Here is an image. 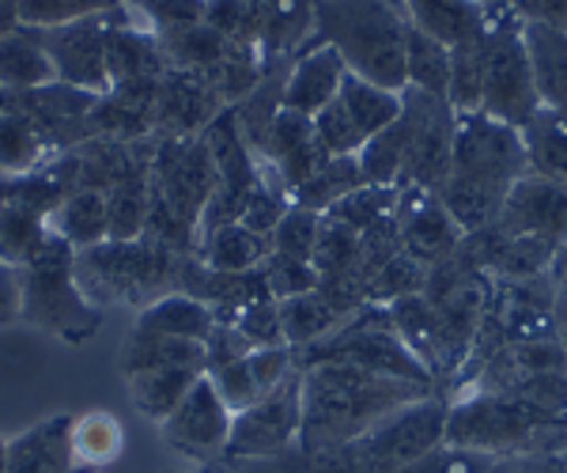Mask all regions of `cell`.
Instances as JSON below:
<instances>
[{"label":"cell","mask_w":567,"mask_h":473,"mask_svg":"<svg viewBox=\"0 0 567 473\" xmlns=\"http://www.w3.org/2000/svg\"><path fill=\"white\" fill-rule=\"evenodd\" d=\"M432 387L374 376L352 363H307L303 368V451H349L393 409L427 398Z\"/></svg>","instance_id":"1"},{"label":"cell","mask_w":567,"mask_h":473,"mask_svg":"<svg viewBox=\"0 0 567 473\" xmlns=\"http://www.w3.org/2000/svg\"><path fill=\"white\" fill-rule=\"evenodd\" d=\"M523 175H529L523 130L488 114L454 117V167L439 186V197L462 227L496 220L511 186Z\"/></svg>","instance_id":"2"},{"label":"cell","mask_w":567,"mask_h":473,"mask_svg":"<svg viewBox=\"0 0 567 473\" xmlns=\"http://www.w3.org/2000/svg\"><path fill=\"white\" fill-rule=\"evenodd\" d=\"M446 448L484 459L567 454V413H553L503 390H473L446 405Z\"/></svg>","instance_id":"3"},{"label":"cell","mask_w":567,"mask_h":473,"mask_svg":"<svg viewBox=\"0 0 567 473\" xmlns=\"http://www.w3.org/2000/svg\"><path fill=\"white\" fill-rule=\"evenodd\" d=\"M315 39L333 45L355 76L390 91L409 88V20L398 0H315Z\"/></svg>","instance_id":"4"},{"label":"cell","mask_w":567,"mask_h":473,"mask_svg":"<svg viewBox=\"0 0 567 473\" xmlns=\"http://www.w3.org/2000/svg\"><path fill=\"white\" fill-rule=\"evenodd\" d=\"M216 194V163L205 136L155 141L144 235L178 254H197L200 216Z\"/></svg>","instance_id":"5"},{"label":"cell","mask_w":567,"mask_h":473,"mask_svg":"<svg viewBox=\"0 0 567 473\" xmlns=\"http://www.w3.org/2000/svg\"><path fill=\"white\" fill-rule=\"evenodd\" d=\"M194 254H178L148 239H106L99 247L76 250V285L87 304L136 307L144 311L155 299L182 292V269Z\"/></svg>","instance_id":"6"},{"label":"cell","mask_w":567,"mask_h":473,"mask_svg":"<svg viewBox=\"0 0 567 473\" xmlns=\"http://www.w3.org/2000/svg\"><path fill=\"white\" fill-rule=\"evenodd\" d=\"M20 322L45 330L61 341H87L95 338L103 311L87 304V296L76 285V250L61 235L50 232L39 254L20 269Z\"/></svg>","instance_id":"7"},{"label":"cell","mask_w":567,"mask_h":473,"mask_svg":"<svg viewBox=\"0 0 567 473\" xmlns=\"http://www.w3.org/2000/svg\"><path fill=\"white\" fill-rule=\"evenodd\" d=\"M481 114L496 117L503 125L526 130L542 114V95L534 84L529 53L523 42V16H515L507 4L488 8L484 27V99Z\"/></svg>","instance_id":"8"},{"label":"cell","mask_w":567,"mask_h":473,"mask_svg":"<svg viewBox=\"0 0 567 473\" xmlns=\"http://www.w3.org/2000/svg\"><path fill=\"white\" fill-rule=\"evenodd\" d=\"M446 443V405L435 394L393 409L386 421L355 440L349 448L352 473H386L401 470L409 462H420L424 454L439 451Z\"/></svg>","instance_id":"9"},{"label":"cell","mask_w":567,"mask_h":473,"mask_svg":"<svg viewBox=\"0 0 567 473\" xmlns=\"http://www.w3.org/2000/svg\"><path fill=\"white\" fill-rule=\"evenodd\" d=\"M299 429H303V368L261 394L250 409L235 413L227 459H280L299 448Z\"/></svg>","instance_id":"10"},{"label":"cell","mask_w":567,"mask_h":473,"mask_svg":"<svg viewBox=\"0 0 567 473\" xmlns=\"http://www.w3.org/2000/svg\"><path fill=\"white\" fill-rule=\"evenodd\" d=\"M110 23H136L133 8H122V12H114V16H95V20H76L65 27L39 31L58 84L91 91V95H106L110 91V72H106Z\"/></svg>","instance_id":"11"},{"label":"cell","mask_w":567,"mask_h":473,"mask_svg":"<svg viewBox=\"0 0 567 473\" xmlns=\"http://www.w3.org/2000/svg\"><path fill=\"white\" fill-rule=\"evenodd\" d=\"M231 424H235V413L224 405V398L216 394L213 379L200 376L194 390L182 398V405L159 424V429L171 451L182 454L186 462L208 466V462H216V459H227Z\"/></svg>","instance_id":"12"},{"label":"cell","mask_w":567,"mask_h":473,"mask_svg":"<svg viewBox=\"0 0 567 473\" xmlns=\"http://www.w3.org/2000/svg\"><path fill=\"white\" fill-rule=\"evenodd\" d=\"M496 224L507 235L545 247L556 258V250L567 243V186L529 171L511 186Z\"/></svg>","instance_id":"13"},{"label":"cell","mask_w":567,"mask_h":473,"mask_svg":"<svg viewBox=\"0 0 567 473\" xmlns=\"http://www.w3.org/2000/svg\"><path fill=\"white\" fill-rule=\"evenodd\" d=\"M393 224H398L401 250L420 266H443L451 261V254L462 247L465 232L454 224V216L446 213L443 202L427 189L405 186L393 208Z\"/></svg>","instance_id":"14"},{"label":"cell","mask_w":567,"mask_h":473,"mask_svg":"<svg viewBox=\"0 0 567 473\" xmlns=\"http://www.w3.org/2000/svg\"><path fill=\"white\" fill-rule=\"evenodd\" d=\"M227 103L216 95L200 72L171 69L159 80V95H155V141H186V136H200Z\"/></svg>","instance_id":"15"},{"label":"cell","mask_w":567,"mask_h":473,"mask_svg":"<svg viewBox=\"0 0 567 473\" xmlns=\"http://www.w3.org/2000/svg\"><path fill=\"white\" fill-rule=\"evenodd\" d=\"M349 76L341 53L333 45L310 39L303 50L291 58L288 76H284V95L280 106L284 111H296L303 117H315L318 111H326L337 95H341V84Z\"/></svg>","instance_id":"16"},{"label":"cell","mask_w":567,"mask_h":473,"mask_svg":"<svg viewBox=\"0 0 567 473\" xmlns=\"http://www.w3.org/2000/svg\"><path fill=\"white\" fill-rule=\"evenodd\" d=\"M72 429H76V417L58 413L8 440V473H84Z\"/></svg>","instance_id":"17"},{"label":"cell","mask_w":567,"mask_h":473,"mask_svg":"<svg viewBox=\"0 0 567 473\" xmlns=\"http://www.w3.org/2000/svg\"><path fill=\"white\" fill-rule=\"evenodd\" d=\"M261 61H291L315 39V0H250Z\"/></svg>","instance_id":"18"},{"label":"cell","mask_w":567,"mask_h":473,"mask_svg":"<svg viewBox=\"0 0 567 473\" xmlns=\"http://www.w3.org/2000/svg\"><path fill=\"white\" fill-rule=\"evenodd\" d=\"M409 27L424 31L427 39L443 42L446 50L473 42L488 27V8L481 0H398Z\"/></svg>","instance_id":"19"},{"label":"cell","mask_w":567,"mask_h":473,"mask_svg":"<svg viewBox=\"0 0 567 473\" xmlns=\"http://www.w3.org/2000/svg\"><path fill=\"white\" fill-rule=\"evenodd\" d=\"M523 42L542 95V111L567 122V34L553 23L523 20Z\"/></svg>","instance_id":"20"},{"label":"cell","mask_w":567,"mask_h":473,"mask_svg":"<svg viewBox=\"0 0 567 473\" xmlns=\"http://www.w3.org/2000/svg\"><path fill=\"white\" fill-rule=\"evenodd\" d=\"M106 72L110 88L133 84V80H163L171 72V61L163 53L159 39L152 31H144L141 23H110Z\"/></svg>","instance_id":"21"},{"label":"cell","mask_w":567,"mask_h":473,"mask_svg":"<svg viewBox=\"0 0 567 473\" xmlns=\"http://www.w3.org/2000/svg\"><path fill=\"white\" fill-rule=\"evenodd\" d=\"M133 330H148V333H163V338H178V341H194V345H208L216 330V315L208 304L186 296V292H171L155 304L144 307L136 315Z\"/></svg>","instance_id":"22"},{"label":"cell","mask_w":567,"mask_h":473,"mask_svg":"<svg viewBox=\"0 0 567 473\" xmlns=\"http://www.w3.org/2000/svg\"><path fill=\"white\" fill-rule=\"evenodd\" d=\"M53 65L45 58L42 34L34 27H16L0 34V91H34L53 84Z\"/></svg>","instance_id":"23"},{"label":"cell","mask_w":567,"mask_h":473,"mask_svg":"<svg viewBox=\"0 0 567 473\" xmlns=\"http://www.w3.org/2000/svg\"><path fill=\"white\" fill-rule=\"evenodd\" d=\"M337 103L344 106V114L352 117V125L360 130L363 141H371V136L390 130V125L401 117V111H405V91L379 88V84H371V80L349 72L344 84H341V95H337Z\"/></svg>","instance_id":"24"},{"label":"cell","mask_w":567,"mask_h":473,"mask_svg":"<svg viewBox=\"0 0 567 473\" xmlns=\"http://www.w3.org/2000/svg\"><path fill=\"white\" fill-rule=\"evenodd\" d=\"M197 258L200 266L216 269V273H250L261 269V261L269 258V239L254 235L246 224H224L213 227L197 239Z\"/></svg>","instance_id":"25"},{"label":"cell","mask_w":567,"mask_h":473,"mask_svg":"<svg viewBox=\"0 0 567 473\" xmlns=\"http://www.w3.org/2000/svg\"><path fill=\"white\" fill-rule=\"evenodd\" d=\"M50 232L61 235L72 250H87L110 239V213L103 189H72L58 213L50 216Z\"/></svg>","instance_id":"26"},{"label":"cell","mask_w":567,"mask_h":473,"mask_svg":"<svg viewBox=\"0 0 567 473\" xmlns=\"http://www.w3.org/2000/svg\"><path fill=\"white\" fill-rule=\"evenodd\" d=\"M200 376H205V368L136 371V376H125V379H130V402L136 405V413H144L148 421L163 424L182 405V398L194 390V383Z\"/></svg>","instance_id":"27"},{"label":"cell","mask_w":567,"mask_h":473,"mask_svg":"<svg viewBox=\"0 0 567 473\" xmlns=\"http://www.w3.org/2000/svg\"><path fill=\"white\" fill-rule=\"evenodd\" d=\"M352 315H344L341 307L329 299L322 288L303 296L280 299V326H284V345L291 349H307V345H318L322 338L337 330L341 322H349Z\"/></svg>","instance_id":"28"},{"label":"cell","mask_w":567,"mask_h":473,"mask_svg":"<svg viewBox=\"0 0 567 473\" xmlns=\"http://www.w3.org/2000/svg\"><path fill=\"white\" fill-rule=\"evenodd\" d=\"M152 368H205V345L133 330L122 349V371L125 376H136V371H152Z\"/></svg>","instance_id":"29"},{"label":"cell","mask_w":567,"mask_h":473,"mask_svg":"<svg viewBox=\"0 0 567 473\" xmlns=\"http://www.w3.org/2000/svg\"><path fill=\"white\" fill-rule=\"evenodd\" d=\"M405 91H424L446 103V84H451V50L443 42L427 39L424 31L409 27L405 39Z\"/></svg>","instance_id":"30"},{"label":"cell","mask_w":567,"mask_h":473,"mask_svg":"<svg viewBox=\"0 0 567 473\" xmlns=\"http://www.w3.org/2000/svg\"><path fill=\"white\" fill-rule=\"evenodd\" d=\"M53 160L50 144L42 141V133L27 122L23 114H16L12 106L0 103V171L8 175H27L39 171Z\"/></svg>","instance_id":"31"},{"label":"cell","mask_w":567,"mask_h":473,"mask_svg":"<svg viewBox=\"0 0 567 473\" xmlns=\"http://www.w3.org/2000/svg\"><path fill=\"white\" fill-rule=\"evenodd\" d=\"M523 136H526L529 171H534V175H545V178H556L567 186V122L564 117L542 111L523 130Z\"/></svg>","instance_id":"32"},{"label":"cell","mask_w":567,"mask_h":473,"mask_svg":"<svg viewBox=\"0 0 567 473\" xmlns=\"http://www.w3.org/2000/svg\"><path fill=\"white\" fill-rule=\"evenodd\" d=\"M368 186L363 182V171H360V160L349 156V160H326L322 171H318L315 178L303 182V186L291 194V202L303 205V208H315V213H329L337 202H344V197L352 194V189Z\"/></svg>","instance_id":"33"},{"label":"cell","mask_w":567,"mask_h":473,"mask_svg":"<svg viewBox=\"0 0 567 473\" xmlns=\"http://www.w3.org/2000/svg\"><path fill=\"white\" fill-rule=\"evenodd\" d=\"M50 239V220L23 205L0 208V261L12 269H23Z\"/></svg>","instance_id":"34"},{"label":"cell","mask_w":567,"mask_h":473,"mask_svg":"<svg viewBox=\"0 0 567 473\" xmlns=\"http://www.w3.org/2000/svg\"><path fill=\"white\" fill-rule=\"evenodd\" d=\"M481 99H484V34L451 50L446 106L454 114H481Z\"/></svg>","instance_id":"35"},{"label":"cell","mask_w":567,"mask_h":473,"mask_svg":"<svg viewBox=\"0 0 567 473\" xmlns=\"http://www.w3.org/2000/svg\"><path fill=\"white\" fill-rule=\"evenodd\" d=\"M130 8L125 0H20V23L34 31L65 27L76 20H95V16H114Z\"/></svg>","instance_id":"36"},{"label":"cell","mask_w":567,"mask_h":473,"mask_svg":"<svg viewBox=\"0 0 567 473\" xmlns=\"http://www.w3.org/2000/svg\"><path fill=\"white\" fill-rule=\"evenodd\" d=\"M318 232H322V213L291 202L288 213L280 216V224L272 227V235H269V254H280V258H291V261H310V266H315Z\"/></svg>","instance_id":"37"},{"label":"cell","mask_w":567,"mask_h":473,"mask_svg":"<svg viewBox=\"0 0 567 473\" xmlns=\"http://www.w3.org/2000/svg\"><path fill=\"white\" fill-rule=\"evenodd\" d=\"M125 4L133 8L136 23L155 39H167V34H178L205 20V0H125Z\"/></svg>","instance_id":"38"},{"label":"cell","mask_w":567,"mask_h":473,"mask_svg":"<svg viewBox=\"0 0 567 473\" xmlns=\"http://www.w3.org/2000/svg\"><path fill=\"white\" fill-rule=\"evenodd\" d=\"M72 443H76L80 470L103 466V462H110L117 451H122V429H117L110 417L91 413V417H80L76 421V429H72Z\"/></svg>","instance_id":"39"},{"label":"cell","mask_w":567,"mask_h":473,"mask_svg":"<svg viewBox=\"0 0 567 473\" xmlns=\"http://www.w3.org/2000/svg\"><path fill=\"white\" fill-rule=\"evenodd\" d=\"M310 125H315V141H318V148L326 152L329 160H349V156H360V148L368 141L360 136V130L352 125V117L344 114V106L337 103H329L326 111H318L315 117H310Z\"/></svg>","instance_id":"40"},{"label":"cell","mask_w":567,"mask_h":473,"mask_svg":"<svg viewBox=\"0 0 567 473\" xmlns=\"http://www.w3.org/2000/svg\"><path fill=\"white\" fill-rule=\"evenodd\" d=\"M246 357H250V352H246ZM246 357L216 363V368L205 371V376L213 379L216 394L224 398V405L231 409V413H243V409H250L261 398V387H258V379H254L250 360Z\"/></svg>","instance_id":"41"},{"label":"cell","mask_w":567,"mask_h":473,"mask_svg":"<svg viewBox=\"0 0 567 473\" xmlns=\"http://www.w3.org/2000/svg\"><path fill=\"white\" fill-rule=\"evenodd\" d=\"M205 23L227 42L258 50V20H254L250 0H205Z\"/></svg>","instance_id":"42"},{"label":"cell","mask_w":567,"mask_h":473,"mask_svg":"<svg viewBox=\"0 0 567 473\" xmlns=\"http://www.w3.org/2000/svg\"><path fill=\"white\" fill-rule=\"evenodd\" d=\"M231 326L250 341V349H272V345H284L280 304L272 296H261V299H254V304H246L243 311L231 318Z\"/></svg>","instance_id":"43"},{"label":"cell","mask_w":567,"mask_h":473,"mask_svg":"<svg viewBox=\"0 0 567 473\" xmlns=\"http://www.w3.org/2000/svg\"><path fill=\"white\" fill-rule=\"evenodd\" d=\"M261 277L277 304L318 288V269L310 266V261H291V258H280V254H269V258L261 261Z\"/></svg>","instance_id":"44"},{"label":"cell","mask_w":567,"mask_h":473,"mask_svg":"<svg viewBox=\"0 0 567 473\" xmlns=\"http://www.w3.org/2000/svg\"><path fill=\"white\" fill-rule=\"evenodd\" d=\"M492 459L484 454H473V451H458V448H439L432 454H424L420 462H409L401 470H386V473H488Z\"/></svg>","instance_id":"45"},{"label":"cell","mask_w":567,"mask_h":473,"mask_svg":"<svg viewBox=\"0 0 567 473\" xmlns=\"http://www.w3.org/2000/svg\"><path fill=\"white\" fill-rule=\"evenodd\" d=\"M20 304H23L20 269H12V266L0 261V326L20 322Z\"/></svg>","instance_id":"46"},{"label":"cell","mask_w":567,"mask_h":473,"mask_svg":"<svg viewBox=\"0 0 567 473\" xmlns=\"http://www.w3.org/2000/svg\"><path fill=\"white\" fill-rule=\"evenodd\" d=\"M503 4H507L515 16H523V20L556 23V16H560V4H564V0H503Z\"/></svg>","instance_id":"47"},{"label":"cell","mask_w":567,"mask_h":473,"mask_svg":"<svg viewBox=\"0 0 567 473\" xmlns=\"http://www.w3.org/2000/svg\"><path fill=\"white\" fill-rule=\"evenodd\" d=\"M20 27V0H0V34Z\"/></svg>","instance_id":"48"},{"label":"cell","mask_w":567,"mask_h":473,"mask_svg":"<svg viewBox=\"0 0 567 473\" xmlns=\"http://www.w3.org/2000/svg\"><path fill=\"white\" fill-rule=\"evenodd\" d=\"M553 261H556V296L567 299V243H564L560 250H556Z\"/></svg>","instance_id":"49"},{"label":"cell","mask_w":567,"mask_h":473,"mask_svg":"<svg viewBox=\"0 0 567 473\" xmlns=\"http://www.w3.org/2000/svg\"><path fill=\"white\" fill-rule=\"evenodd\" d=\"M12 194H16V175H8V171H0V208L12 205Z\"/></svg>","instance_id":"50"},{"label":"cell","mask_w":567,"mask_h":473,"mask_svg":"<svg viewBox=\"0 0 567 473\" xmlns=\"http://www.w3.org/2000/svg\"><path fill=\"white\" fill-rule=\"evenodd\" d=\"M556 322H560V349L567 357V299L556 296Z\"/></svg>","instance_id":"51"},{"label":"cell","mask_w":567,"mask_h":473,"mask_svg":"<svg viewBox=\"0 0 567 473\" xmlns=\"http://www.w3.org/2000/svg\"><path fill=\"white\" fill-rule=\"evenodd\" d=\"M553 27H560V31L567 34V0L560 4V16H556V23H553Z\"/></svg>","instance_id":"52"},{"label":"cell","mask_w":567,"mask_h":473,"mask_svg":"<svg viewBox=\"0 0 567 473\" xmlns=\"http://www.w3.org/2000/svg\"><path fill=\"white\" fill-rule=\"evenodd\" d=\"M0 473H8V440H0Z\"/></svg>","instance_id":"53"},{"label":"cell","mask_w":567,"mask_h":473,"mask_svg":"<svg viewBox=\"0 0 567 473\" xmlns=\"http://www.w3.org/2000/svg\"><path fill=\"white\" fill-rule=\"evenodd\" d=\"M481 4H499V0H481Z\"/></svg>","instance_id":"54"}]
</instances>
